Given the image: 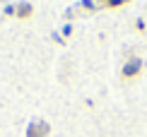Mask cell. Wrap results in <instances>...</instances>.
Listing matches in <instances>:
<instances>
[{
	"instance_id": "5",
	"label": "cell",
	"mask_w": 147,
	"mask_h": 137,
	"mask_svg": "<svg viewBox=\"0 0 147 137\" xmlns=\"http://www.w3.org/2000/svg\"><path fill=\"white\" fill-rule=\"evenodd\" d=\"M5 15H7V17H15V15H17V7H15V5H7V7H5Z\"/></svg>"
},
{
	"instance_id": "2",
	"label": "cell",
	"mask_w": 147,
	"mask_h": 137,
	"mask_svg": "<svg viewBox=\"0 0 147 137\" xmlns=\"http://www.w3.org/2000/svg\"><path fill=\"white\" fill-rule=\"evenodd\" d=\"M51 135V125L46 120H32L27 125V137H48Z\"/></svg>"
},
{
	"instance_id": "7",
	"label": "cell",
	"mask_w": 147,
	"mask_h": 137,
	"mask_svg": "<svg viewBox=\"0 0 147 137\" xmlns=\"http://www.w3.org/2000/svg\"><path fill=\"white\" fill-rule=\"evenodd\" d=\"M63 34H65V36H70V34H72V27H70V24H68V27H63Z\"/></svg>"
},
{
	"instance_id": "3",
	"label": "cell",
	"mask_w": 147,
	"mask_h": 137,
	"mask_svg": "<svg viewBox=\"0 0 147 137\" xmlns=\"http://www.w3.org/2000/svg\"><path fill=\"white\" fill-rule=\"evenodd\" d=\"M15 7H17V15L15 17H17V19H22V22L29 19V17L34 15V5L32 3H20V5H15Z\"/></svg>"
},
{
	"instance_id": "6",
	"label": "cell",
	"mask_w": 147,
	"mask_h": 137,
	"mask_svg": "<svg viewBox=\"0 0 147 137\" xmlns=\"http://www.w3.org/2000/svg\"><path fill=\"white\" fill-rule=\"evenodd\" d=\"M135 29L142 34V32H145V19H135Z\"/></svg>"
},
{
	"instance_id": "4",
	"label": "cell",
	"mask_w": 147,
	"mask_h": 137,
	"mask_svg": "<svg viewBox=\"0 0 147 137\" xmlns=\"http://www.w3.org/2000/svg\"><path fill=\"white\" fill-rule=\"evenodd\" d=\"M96 3H99V7L113 10V7H118V5H123V3H128V0H96Z\"/></svg>"
},
{
	"instance_id": "1",
	"label": "cell",
	"mask_w": 147,
	"mask_h": 137,
	"mask_svg": "<svg viewBox=\"0 0 147 137\" xmlns=\"http://www.w3.org/2000/svg\"><path fill=\"white\" fill-rule=\"evenodd\" d=\"M142 70H145L142 58H138V55L128 53V60L123 63V67H121V77H123L125 82H133V79H138L140 75H142Z\"/></svg>"
}]
</instances>
